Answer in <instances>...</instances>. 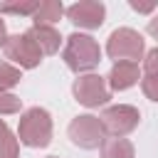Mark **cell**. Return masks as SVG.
Wrapping results in <instances>:
<instances>
[{"mask_svg":"<svg viewBox=\"0 0 158 158\" xmlns=\"http://www.w3.org/2000/svg\"><path fill=\"white\" fill-rule=\"evenodd\" d=\"M47 158H57V156H47Z\"/></svg>","mask_w":158,"mask_h":158,"instance_id":"obj_22","label":"cell"},{"mask_svg":"<svg viewBox=\"0 0 158 158\" xmlns=\"http://www.w3.org/2000/svg\"><path fill=\"white\" fill-rule=\"evenodd\" d=\"M146 54V42L141 37V32L131 30V27H118L109 35L106 40V57L116 62H138Z\"/></svg>","mask_w":158,"mask_h":158,"instance_id":"obj_3","label":"cell"},{"mask_svg":"<svg viewBox=\"0 0 158 158\" xmlns=\"http://www.w3.org/2000/svg\"><path fill=\"white\" fill-rule=\"evenodd\" d=\"M52 116L42 106H32L22 111L20 123H17V141L30 146V148H47L52 143Z\"/></svg>","mask_w":158,"mask_h":158,"instance_id":"obj_2","label":"cell"},{"mask_svg":"<svg viewBox=\"0 0 158 158\" xmlns=\"http://www.w3.org/2000/svg\"><path fill=\"white\" fill-rule=\"evenodd\" d=\"M62 15H67V7L62 5V0H42L37 12L32 15V25H42V27H54Z\"/></svg>","mask_w":158,"mask_h":158,"instance_id":"obj_11","label":"cell"},{"mask_svg":"<svg viewBox=\"0 0 158 158\" xmlns=\"http://www.w3.org/2000/svg\"><path fill=\"white\" fill-rule=\"evenodd\" d=\"M141 81V67L138 62H116L106 77V84L111 91H126Z\"/></svg>","mask_w":158,"mask_h":158,"instance_id":"obj_9","label":"cell"},{"mask_svg":"<svg viewBox=\"0 0 158 158\" xmlns=\"http://www.w3.org/2000/svg\"><path fill=\"white\" fill-rule=\"evenodd\" d=\"M40 7V0H27V2H0V15H35Z\"/></svg>","mask_w":158,"mask_h":158,"instance_id":"obj_15","label":"cell"},{"mask_svg":"<svg viewBox=\"0 0 158 158\" xmlns=\"http://www.w3.org/2000/svg\"><path fill=\"white\" fill-rule=\"evenodd\" d=\"M62 59L64 64L79 77V74H89L91 69L99 67L101 62V47L91 35L84 32H72L67 37V44L62 49Z\"/></svg>","mask_w":158,"mask_h":158,"instance_id":"obj_1","label":"cell"},{"mask_svg":"<svg viewBox=\"0 0 158 158\" xmlns=\"http://www.w3.org/2000/svg\"><path fill=\"white\" fill-rule=\"evenodd\" d=\"M5 57L20 69H35L40 67L44 54L37 47V42L30 37V32H20V35H10L5 44Z\"/></svg>","mask_w":158,"mask_h":158,"instance_id":"obj_7","label":"cell"},{"mask_svg":"<svg viewBox=\"0 0 158 158\" xmlns=\"http://www.w3.org/2000/svg\"><path fill=\"white\" fill-rule=\"evenodd\" d=\"M143 77H158V47L146 52V57H143Z\"/></svg>","mask_w":158,"mask_h":158,"instance_id":"obj_17","label":"cell"},{"mask_svg":"<svg viewBox=\"0 0 158 158\" xmlns=\"http://www.w3.org/2000/svg\"><path fill=\"white\" fill-rule=\"evenodd\" d=\"M69 138L74 146L84 148V151H94V148H101V143L106 141V128L101 123L99 116L94 114H79L69 121V128H67Z\"/></svg>","mask_w":158,"mask_h":158,"instance_id":"obj_5","label":"cell"},{"mask_svg":"<svg viewBox=\"0 0 158 158\" xmlns=\"http://www.w3.org/2000/svg\"><path fill=\"white\" fill-rule=\"evenodd\" d=\"M99 118H101L109 136L123 138L141 123V111L131 104H114V106H106Z\"/></svg>","mask_w":158,"mask_h":158,"instance_id":"obj_6","label":"cell"},{"mask_svg":"<svg viewBox=\"0 0 158 158\" xmlns=\"http://www.w3.org/2000/svg\"><path fill=\"white\" fill-rule=\"evenodd\" d=\"M67 20L79 30H99L106 20V5L99 0H79L67 7Z\"/></svg>","mask_w":158,"mask_h":158,"instance_id":"obj_8","label":"cell"},{"mask_svg":"<svg viewBox=\"0 0 158 158\" xmlns=\"http://www.w3.org/2000/svg\"><path fill=\"white\" fill-rule=\"evenodd\" d=\"M22 79L20 67L10 64V62H0V91H10L12 86H17Z\"/></svg>","mask_w":158,"mask_h":158,"instance_id":"obj_14","label":"cell"},{"mask_svg":"<svg viewBox=\"0 0 158 158\" xmlns=\"http://www.w3.org/2000/svg\"><path fill=\"white\" fill-rule=\"evenodd\" d=\"M30 37L37 42V47L42 49V54H57L59 44H62V35L57 32V27H42V25H32Z\"/></svg>","mask_w":158,"mask_h":158,"instance_id":"obj_10","label":"cell"},{"mask_svg":"<svg viewBox=\"0 0 158 158\" xmlns=\"http://www.w3.org/2000/svg\"><path fill=\"white\" fill-rule=\"evenodd\" d=\"M7 40H10V35H7V27H5V20L0 17V47L5 49V44H7Z\"/></svg>","mask_w":158,"mask_h":158,"instance_id":"obj_21","label":"cell"},{"mask_svg":"<svg viewBox=\"0 0 158 158\" xmlns=\"http://www.w3.org/2000/svg\"><path fill=\"white\" fill-rule=\"evenodd\" d=\"M0 158H20V141L2 118H0Z\"/></svg>","mask_w":158,"mask_h":158,"instance_id":"obj_13","label":"cell"},{"mask_svg":"<svg viewBox=\"0 0 158 158\" xmlns=\"http://www.w3.org/2000/svg\"><path fill=\"white\" fill-rule=\"evenodd\" d=\"M141 91L146 99L158 104V77H141Z\"/></svg>","mask_w":158,"mask_h":158,"instance_id":"obj_18","label":"cell"},{"mask_svg":"<svg viewBox=\"0 0 158 158\" xmlns=\"http://www.w3.org/2000/svg\"><path fill=\"white\" fill-rule=\"evenodd\" d=\"M22 109V99L10 94V91H0V116H7V114H20Z\"/></svg>","mask_w":158,"mask_h":158,"instance_id":"obj_16","label":"cell"},{"mask_svg":"<svg viewBox=\"0 0 158 158\" xmlns=\"http://www.w3.org/2000/svg\"><path fill=\"white\" fill-rule=\"evenodd\" d=\"M72 94L86 109H99V106H106L111 101V89L106 84V77L94 74V72L79 74L72 84Z\"/></svg>","mask_w":158,"mask_h":158,"instance_id":"obj_4","label":"cell"},{"mask_svg":"<svg viewBox=\"0 0 158 158\" xmlns=\"http://www.w3.org/2000/svg\"><path fill=\"white\" fill-rule=\"evenodd\" d=\"M128 5H131V10L143 12V15H148V12H153V10L158 7L156 2H138V0H128Z\"/></svg>","mask_w":158,"mask_h":158,"instance_id":"obj_19","label":"cell"},{"mask_svg":"<svg viewBox=\"0 0 158 158\" xmlns=\"http://www.w3.org/2000/svg\"><path fill=\"white\" fill-rule=\"evenodd\" d=\"M101 158H136V148L128 138H116V136H106V141L101 143Z\"/></svg>","mask_w":158,"mask_h":158,"instance_id":"obj_12","label":"cell"},{"mask_svg":"<svg viewBox=\"0 0 158 158\" xmlns=\"http://www.w3.org/2000/svg\"><path fill=\"white\" fill-rule=\"evenodd\" d=\"M146 32H148L153 40H158V15H153V17L148 20V25H146Z\"/></svg>","mask_w":158,"mask_h":158,"instance_id":"obj_20","label":"cell"}]
</instances>
